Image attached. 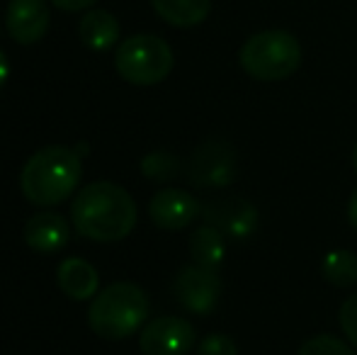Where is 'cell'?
Instances as JSON below:
<instances>
[{
    "label": "cell",
    "mask_w": 357,
    "mask_h": 355,
    "mask_svg": "<svg viewBox=\"0 0 357 355\" xmlns=\"http://www.w3.org/2000/svg\"><path fill=\"white\" fill-rule=\"evenodd\" d=\"M296 355H355V351L333 333H319V336L306 338Z\"/></svg>",
    "instance_id": "d6986e66"
},
{
    "label": "cell",
    "mask_w": 357,
    "mask_h": 355,
    "mask_svg": "<svg viewBox=\"0 0 357 355\" xmlns=\"http://www.w3.org/2000/svg\"><path fill=\"white\" fill-rule=\"evenodd\" d=\"M49 3H54V8L63 10V13H80V10L93 8L98 0H49Z\"/></svg>",
    "instance_id": "7402d4cb"
},
{
    "label": "cell",
    "mask_w": 357,
    "mask_h": 355,
    "mask_svg": "<svg viewBox=\"0 0 357 355\" xmlns=\"http://www.w3.org/2000/svg\"><path fill=\"white\" fill-rule=\"evenodd\" d=\"M353 168H355V173H357V144H355V149H353Z\"/></svg>",
    "instance_id": "d4e9b609"
},
{
    "label": "cell",
    "mask_w": 357,
    "mask_h": 355,
    "mask_svg": "<svg viewBox=\"0 0 357 355\" xmlns=\"http://www.w3.org/2000/svg\"><path fill=\"white\" fill-rule=\"evenodd\" d=\"M188 176L197 188H224L236 178V153L226 142H207L192 153Z\"/></svg>",
    "instance_id": "ba28073f"
},
{
    "label": "cell",
    "mask_w": 357,
    "mask_h": 355,
    "mask_svg": "<svg viewBox=\"0 0 357 355\" xmlns=\"http://www.w3.org/2000/svg\"><path fill=\"white\" fill-rule=\"evenodd\" d=\"M8 76H10V61H8V56H5L3 49H0V88L5 86Z\"/></svg>",
    "instance_id": "cb8c5ba5"
},
{
    "label": "cell",
    "mask_w": 357,
    "mask_h": 355,
    "mask_svg": "<svg viewBox=\"0 0 357 355\" xmlns=\"http://www.w3.org/2000/svg\"><path fill=\"white\" fill-rule=\"evenodd\" d=\"M80 176L83 166L75 149L47 146L27 158L20 173V188L27 202L37 207H54L71 197Z\"/></svg>",
    "instance_id": "7a4b0ae2"
},
{
    "label": "cell",
    "mask_w": 357,
    "mask_h": 355,
    "mask_svg": "<svg viewBox=\"0 0 357 355\" xmlns=\"http://www.w3.org/2000/svg\"><path fill=\"white\" fill-rule=\"evenodd\" d=\"M56 282L61 287V292L66 297L75 299V302H85V299H93L98 294L100 278L98 270L90 266L83 258H66V261L59 263L56 268Z\"/></svg>",
    "instance_id": "4fadbf2b"
},
{
    "label": "cell",
    "mask_w": 357,
    "mask_h": 355,
    "mask_svg": "<svg viewBox=\"0 0 357 355\" xmlns=\"http://www.w3.org/2000/svg\"><path fill=\"white\" fill-rule=\"evenodd\" d=\"M197 355H238V346L226 333H209L199 341Z\"/></svg>",
    "instance_id": "ffe728a7"
},
{
    "label": "cell",
    "mask_w": 357,
    "mask_h": 355,
    "mask_svg": "<svg viewBox=\"0 0 357 355\" xmlns=\"http://www.w3.org/2000/svg\"><path fill=\"white\" fill-rule=\"evenodd\" d=\"M155 15L173 27H197L209 17L212 0H151Z\"/></svg>",
    "instance_id": "9a60e30c"
},
{
    "label": "cell",
    "mask_w": 357,
    "mask_h": 355,
    "mask_svg": "<svg viewBox=\"0 0 357 355\" xmlns=\"http://www.w3.org/2000/svg\"><path fill=\"white\" fill-rule=\"evenodd\" d=\"M142 173L149 180H158V183H168L180 173V158L170 156L165 151H155L142 158Z\"/></svg>",
    "instance_id": "ac0fdd59"
},
{
    "label": "cell",
    "mask_w": 357,
    "mask_h": 355,
    "mask_svg": "<svg viewBox=\"0 0 357 355\" xmlns=\"http://www.w3.org/2000/svg\"><path fill=\"white\" fill-rule=\"evenodd\" d=\"M338 322H340V328H343L345 338L357 348V294L348 297L343 304H340Z\"/></svg>",
    "instance_id": "44dd1931"
},
{
    "label": "cell",
    "mask_w": 357,
    "mask_h": 355,
    "mask_svg": "<svg viewBox=\"0 0 357 355\" xmlns=\"http://www.w3.org/2000/svg\"><path fill=\"white\" fill-rule=\"evenodd\" d=\"M321 275L326 282L335 287H353L357 282V253L353 251H331L321 263Z\"/></svg>",
    "instance_id": "e0dca14e"
},
{
    "label": "cell",
    "mask_w": 357,
    "mask_h": 355,
    "mask_svg": "<svg viewBox=\"0 0 357 355\" xmlns=\"http://www.w3.org/2000/svg\"><path fill=\"white\" fill-rule=\"evenodd\" d=\"M238 63L255 81H284L299 68L301 47L294 34L284 29H265L245 39L238 52Z\"/></svg>",
    "instance_id": "277c9868"
},
{
    "label": "cell",
    "mask_w": 357,
    "mask_h": 355,
    "mask_svg": "<svg viewBox=\"0 0 357 355\" xmlns=\"http://www.w3.org/2000/svg\"><path fill=\"white\" fill-rule=\"evenodd\" d=\"M173 49L155 34H134L114 52L117 73L132 86H158L173 71Z\"/></svg>",
    "instance_id": "5b68a950"
},
{
    "label": "cell",
    "mask_w": 357,
    "mask_h": 355,
    "mask_svg": "<svg viewBox=\"0 0 357 355\" xmlns=\"http://www.w3.org/2000/svg\"><path fill=\"white\" fill-rule=\"evenodd\" d=\"M151 312L149 294L134 282H112L93 297L88 326L105 341H124L146 324Z\"/></svg>",
    "instance_id": "3957f363"
},
{
    "label": "cell",
    "mask_w": 357,
    "mask_h": 355,
    "mask_svg": "<svg viewBox=\"0 0 357 355\" xmlns=\"http://www.w3.org/2000/svg\"><path fill=\"white\" fill-rule=\"evenodd\" d=\"M173 294L188 312L212 314L221 297V280L216 270L202 266H185L173 280Z\"/></svg>",
    "instance_id": "8992f818"
},
{
    "label": "cell",
    "mask_w": 357,
    "mask_h": 355,
    "mask_svg": "<svg viewBox=\"0 0 357 355\" xmlns=\"http://www.w3.org/2000/svg\"><path fill=\"white\" fill-rule=\"evenodd\" d=\"M78 37L93 52H107L117 44L119 39V22L107 10L93 8L80 17Z\"/></svg>",
    "instance_id": "5bb4252c"
},
{
    "label": "cell",
    "mask_w": 357,
    "mask_h": 355,
    "mask_svg": "<svg viewBox=\"0 0 357 355\" xmlns=\"http://www.w3.org/2000/svg\"><path fill=\"white\" fill-rule=\"evenodd\" d=\"M199 212H202V207L197 199L180 188L158 190L149 202L151 222L165 232H180V229L190 227Z\"/></svg>",
    "instance_id": "9c48e42d"
},
{
    "label": "cell",
    "mask_w": 357,
    "mask_h": 355,
    "mask_svg": "<svg viewBox=\"0 0 357 355\" xmlns=\"http://www.w3.org/2000/svg\"><path fill=\"white\" fill-rule=\"evenodd\" d=\"M71 222L75 232L90 241H122L137 227V202L122 185L98 180L73 197Z\"/></svg>",
    "instance_id": "6da1fadb"
},
{
    "label": "cell",
    "mask_w": 357,
    "mask_h": 355,
    "mask_svg": "<svg viewBox=\"0 0 357 355\" xmlns=\"http://www.w3.org/2000/svg\"><path fill=\"white\" fill-rule=\"evenodd\" d=\"M207 224L219 229L221 234H229L231 239H245L258 227V212L248 199L229 197L216 199L209 207H204Z\"/></svg>",
    "instance_id": "8fae6325"
},
{
    "label": "cell",
    "mask_w": 357,
    "mask_h": 355,
    "mask_svg": "<svg viewBox=\"0 0 357 355\" xmlns=\"http://www.w3.org/2000/svg\"><path fill=\"white\" fill-rule=\"evenodd\" d=\"M197 333L180 317H160L142 328L139 348L144 355H188L195 348Z\"/></svg>",
    "instance_id": "52a82bcc"
},
{
    "label": "cell",
    "mask_w": 357,
    "mask_h": 355,
    "mask_svg": "<svg viewBox=\"0 0 357 355\" xmlns=\"http://www.w3.org/2000/svg\"><path fill=\"white\" fill-rule=\"evenodd\" d=\"M226 253V241L224 234L219 232L212 224H202L199 229H195L190 236V256L197 266L216 270L224 261Z\"/></svg>",
    "instance_id": "2e32d148"
},
{
    "label": "cell",
    "mask_w": 357,
    "mask_h": 355,
    "mask_svg": "<svg viewBox=\"0 0 357 355\" xmlns=\"http://www.w3.org/2000/svg\"><path fill=\"white\" fill-rule=\"evenodd\" d=\"M8 34L17 44H37L52 24L47 0H10L8 15H5Z\"/></svg>",
    "instance_id": "30bf717a"
},
{
    "label": "cell",
    "mask_w": 357,
    "mask_h": 355,
    "mask_svg": "<svg viewBox=\"0 0 357 355\" xmlns=\"http://www.w3.org/2000/svg\"><path fill=\"white\" fill-rule=\"evenodd\" d=\"M348 222H350V227L357 232V188L353 190V195H350V202H348Z\"/></svg>",
    "instance_id": "603a6c76"
},
{
    "label": "cell",
    "mask_w": 357,
    "mask_h": 355,
    "mask_svg": "<svg viewBox=\"0 0 357 355\" xmlns=\"http://www.w3.org/2000/svg\"><path fill=\"white\" fill-rule=\"evenodd\" d=\"M71 239V224L56 212H39L24 224V243L32 251L56 253Z\"/></svg>",
    "instance_id": "7c38bea8"
}]
</instances>
